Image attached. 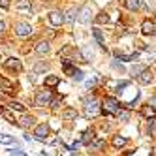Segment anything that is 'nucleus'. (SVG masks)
<instances>
[{
  "instance_id": "f257e3e1",
  "label": "nucleus",
  "mask_w": 156,
  "mask_h": 156,
  "mask_svg": "<svg viewBox=\"0 0 156 156\" xmlns=\"http://www.w3.org/2000/svg\"><path fill=\"white\" fill-rule=\"evenodd\" d=\"M119 109H120V105H119V100L117 98H105L104 102H102L104 115H117Z\"/></svg>"
},
{
  "instance_id": "f03ea898",
  "label": "nucleus",
  "mask_w": 156,
  "mask_h": 156,
  "mask_svg": "<svg viewBox=\"0 0 156 156\" xmlns=\"http://www.w3.org/2000/svg\"><path fill=\"white\" fill-rule=\"evenodd\" d=\"M51 100H53L51 90H40V92L36 94L34 104H36L38 107H43V105H49V104H51Z\"/></svg>"
},
{
  "instance_id": "7ed1b4c3",
  "label": "nucleus",
  "mask_w": 156,
  "mask_h": 156,
  "mask_svg": "<svg viewBox=\"0 0 156 156\" xmlns=\"http://www.w3.org/2000/svg\"><path fill=\"white\" fill-rule=\"evenodd\" d=\"M100 111V105H98V102L94 98H90V100H85V117L88 119V117H94L96 113Z\"/></svg>"
},
{
  "instance_id": "20e7f679",
  "label": "nucleus",
  "mask_w": 156,
  "mask_h": 156,
  "mask_svg": "<svg viewBox=\"0 0 156 156\" xmlns=\"http://www.w3.org/2000/svg\"><path fill=\"white\" fill-rule=\"evenodd\" d=\"M13 32H15L17 36H21V38H28L32 34V27L28 23H17L13 27Z\"/></svg>"
},
{
  "instance_id": "39448f33",
  "label": "nucleus",
  "mask_w": 156,
  "mask_h": 156,
  "mask_svg": "<svg viewBox=\"0 0 156 156\" xmlns=\"http://www.w3.org/2000/svg\"><path fill=\"white\" fill-rule=\"evenodd\" d=\"M4 68H8V70H13V72H21L23 70V64H21V60L19 58H8V60H4Z\"/></svg>"
},
{
  "instance_id": "423d86ee",
  "label": "nucleus",
  "mask_w": 156,
  "mask_h": 156,
  "mask_svg": "<svg viewBox=\"0 0 156 156\" xmlns=\"http://www.w3.org/2000/svg\"><path fill=\"white\" fill-rule=\"evenodd\" d=\"M34 136H36V139H40V141H45V137L49 136V126L45 124V122H43V124H38Z\"/></svg>"
},
{
  "instance_id": "0eeeda50",
  "label": "nucleus",
  "mask_w": 156,
  "mask_h": 156,
  "mask_svg": "<svg viewBox=\"0 0 156 156\" xmlns=\"http://www.w3.org/2000/svg\"><path fill=\"white\" fill-rule=\"evenodd\" d=\"M49 23L53 27H60L64 23V13L62 12H51L49 13Z\"/></svg>"
},
{
  "instance_id": "6e6552de",
  "label": "nucleus",
  "mask_w": 156,
  "mask_h": 156,
  "mask_svg": "<svg viewBox=\"0 0 156 156\" xmlns=\"http://www.w3.org/2000/svg\"><path fill=\"white\" fill-rule=\"evenodd\" d=\"M137 79H139V83H141V85H149V83L154 79V73H152L149 68H145V70L137 75Z\"/></svg>"
},
{
  "instance_id": "1a4fd4ad",
  "label": "nucleus",
  "mask_w": 156,
  "mask_h": 156,
  "mask_svg": "<svg viewBox=\"0 0 156 156\" xmlns=\"http://www.w3.org/2000/svg\"><path fill=\"white\" fill-rule=\"evenodd\" d=\"M0 88H2L6 94H9V96L15 92V85H13V83H9L6 77H0Z\"/></svg>"
},
{
  "instance_id": "9d476101",
  "label": "nucleus",
  "mask_w": 156,
  "mask_h": 156,
  "mask_svg": "<svg viewBox=\"0 0 156 156\" xmlns=\"http://www.w3.org/2000/svg\"><path fill=\"white\" fill-rule=\"evenodd\" d=\"M77 15H79V17H77V19H79V23H88V21H90V8H88V6L81 8Z\"/></svg>"
},
{
  "instance_id": "9b49d317",
  "label": "nucleus",
  "mask_w": 156,
  "mask_h": 156,
  "mask_svg": "<svg viewBox=\"0 0 156 156\" xmlns=\"http://www.w3.org/2000/svg\"><path fill=\"white\" fill-rule=\"evenodd\" d=\"M141 115H143L145 119H149V120H151V119L156 117V109H154L151 104H149V105H143V107H141Z\"/></svg>"
},
{
  "instance_id": "f8f14e48",
  "label": "nucleus",
  "mask_w": 156,
  "mask_h": 156,
  "mask_svg": "<svg viewBox=\"0 0 156 156\" xmlns=\"http://www.w3.org/2000/svg\"><path fill=\"white\" fill-rule=\"evenodd\" d=\"M141 32L143 34H154V23L151 19H145L141 23Z\"/></svg>"
},
{
  "instance_id": "ddd939ff",
  "label": "nucleus",
  "mask_w": 156,
  "mask_h": 156,
  "mask_svg": "<svg viewBox=\"0 0 156 156\" xmlns=\"http://www.w3.org/2000/svg\"><path fill=\"white\" fill-rule=\"evenodd\" d=\"M19 124L23 126V128H30V126H34L36 122H34V117H32V115H27V113H25L23 117L19 119Z\"/></svg>"
},
{
  "instance_id": "4468645a",
  "label": "nucleus",
  "mask_w": 156,
  "mask_h": 156,
  "mask_svg": "<svg viewBox=\"0 0 156 156\" xmlns=\"http://www.w3.org/2000/svg\"><path fill=\"white\" fill-rule=\"evenodd\" d=\"M124 6L132 12H137V9H143V2L141 0H124Z\"/></svg>"
},
{
  "instance_id": "2eb2a0df",
  "label": "nucleus",
  "mask_w": 156,
  "mask_h": 156,
  "mask_svg": "<svg viewBox=\"0 0 156 156\" xmlns=\"http://www.w3.org/2000/svg\"><path fill=\"white\" fill-rule=\"evenodd\" d=\"M0 115H2V117H4V119H6V120L9 122V124H19V120H17V119H15V117H13L12 113H9L8 109H4L2 105H0Z\"/></svg>"
},
{
  "instance_id": "dca6fc26",
  "label": "nucleus",
  "mask_w": 156,
  "mask_h": 156,
  "mask_svg": "<svg viewBox=\"0 0 156 156\" xmlns=\"http://www.w3.org/2000/svg\"><path fill=\"white\" fill-rule=\"evenodd\" d=\"M115 57H117V58H120V60H128V62H132V60H137V53L124 55V53H120V51H115Z\"/></svg>"
},
{
  "instance_id": "f3484780",
  "label": "nucleus",
  "mask_w": 156,
  "mask_h": 156,
  "mask_svg": "<svg viewBox=\"0 0 156 156\" xmlns=\"http://www.w3.org/2000/svg\"><path fill=\"white\" fill-rule=\"evenodd\" d=\"M49 49H51L49 41H40L38 45H36V53L38 55H45V53H49Z\"/></svg>"
},
{
  "instance_id": "a211bd4d",
  "label": "nucleus",
  "mask_w": 156,
  "mask_h": 156,
  "mask_svg": "<svg viewBox=\"0 0 156 156\" xmlns=\"http://www.w3.org/2000/svg\"><path fill=\"white\" fill-rule=\"evenodd\" d=\"M92 34H94V38H96V41H98V45L105 49V40H104L102 30H100V28H94V30H92Z\"/></svg>"
},
{
  "instance_id": "6ab92c4d",
  "label": "nucleus",
  "mask_w": 156,
  "mask_h": 156,
  "mask_svg": "<svg viewBox=\"0 0 156 156\" xmlns=\"http://www.w3.org/2000/svg\"><path fill=\"white\" fill-rule=\"evenodd\" d=\"M126 143H128V139H126V137H122V136H115V137H113V147H115V149L124 147Z\"/></svg>"
},
{
  "instance_id": "aec40b11",
  "label": "nucleus",
  "mask_w": 156,
  "mask_h": 156,
  "mask_svg": "<svg viewBox=\"0 0 156 156\" xmlns=\"http://www.w3.org/2000/svg\"><path fill=\"white\" fill-rule=\"evenodd\" d=\"M94 137H96L94 132H92V130H87V132L83 133V143H85V145H90V143L94 141Z\"/></svg>"
},
{
  "instance_id": "412c9836",
  "label": "nucleus",
  "mask_w": 156,
  "mask_h": 156,
  "mask_svg": "<svg viewBox=\"0 0 156 156\" xmlns=\"http://www.w3.org/2000/svg\"><path fill=\"white\" fill-rule=\"evenodd\" d=\"M58 83H60L58 75H49V77H45V87H57Z\"/></svg>"
},
{
  "instance_id": "4be33fe9",
  "label": "nucleus",
  "mask_w": 156,
  "mask_h": 156,
  "mask_svg": "<svg viewBox=\"0 0 156 156\" xmlns=\"http://www.w3.org/2000/svg\"><path fill=\"white\" fill-rule=\"evenodd\" d=\"M15 8L17 9H28V12H30V9H32V2H30V0H19V2L15 4Z\"/></svg>"
},
{
  "instance_id": "5701e85b",
  "label": "nucleus",
  "mask_w": 156,
  "mask_h": 156,
  "mask_svg": "<svg viewBox=\"0 0 156 156\" xmlns=\"http://www.w3.org/2000/svg\"><path fill=\"white\" fill-rule=\"evenodd\" d=\"M13 141H15L13 136H9V133H0V143L2 145H12Z\"/></svg>"
},
{
  "instance_id": "b1692460",
  "label": "nucleus",
  "mask_w": 156,
  "mask_h": 156,
  "mask_svg": "<svg viewBox=\"0 0 156 156\" xmlns=\"http://www.w3.org/2000/svg\"><path fill=\"white\" fill-rule=\"evenodd\" d=\"M62 68H64L66 75H73V72H75V68L70 64V60H62Z\"/></svg>"
},
{
  "instance_id": "393cba45",
  "label": "nucleus",
  "mask_w": 156,
  "mask_h": 156,
  "mask_svg": "<svg viewBox=\"0 0 156 156\" xmlns=\"http://www.w3.org/2000/svg\"><path fill=\"white\" fill-rule=\"evenodd\" d=\"M77 13H79V9H77V8H72L70 12H68V15L64 17V21H68V23H72V21L77 17Z\"/></svg>"
},
{
  "instance_id": "a878e982",
  "label": "nucleus",
  "mask_w": 156,
  "mask_h": 156,
  "mask_svg": "<svg viewBox=\"0 0 156 156\" xmlns=\"http://www.w3.org/2000/svg\"><path fill=\"white\" fill-rule=\"evenodd\" d=\"M9 109H12V111H21V113L27 111V107L23 104H19V102H12V104H9Z\"/></svg>"
},
{
  "instance_id": "bb28decb",
  "label": "nucleus",
  "mask_w": 156,
  "mask_h": 156,
  "mask_svg": "<svg viewBox=\"0 0 156 156\" xmlns=\"http://www.w3.org/2000/svg\"><path fill=\"white\" fill-rule=\"evenodd\" d=\"M47 68H49L47 62H38V64L34 66V72H36V73H41V72H45Z\"/></svg>"
},
{
  "instance_id": "cd10ccee",
  "label": "nucleus",
  "mask_w": 156,
  "mask_h": 156,
  "mask_svg": "<svg viewBox=\"0 0 156 156\" xmlns=\"http://www.w3.org/2000/svg\"><path fill=\"white\" fill-rule=\"evenodd\" d=\"M62 117H64V119H75V117H77V111H75V109H66L64 113H62Z\"/></svg>"
},
{
  "instance_id": "c85d7f7f",
  "label": "nucleus",
  "mask_w": 156,
  "mask_h": 156,
  "mask_svg": "<svg viewBox=\"0 0 156 156\" xmlns=\"http://www.w3.org/2000/svg\"><path fill=\"white\" fill-rule=\"evenodd\" d=\"M81 53H83V60H90V58L94 57V53H92L90 49H88V47H85V49H83Z\"/></svg>"
},
{
  "instance_id": "c756f323",
  "label": "nucleus",
  "mask_w": 156,
  "mask_h": 156,
  "mask_svg": "<svg viewBox=\"0 0 156 156\" xmlns=\"http://www.w3.org/2000/svg\"><path fill=\"white\" fill-rule=\"evenodd\" d=\"M96 23H100V25H104V23H109V17H107L105 13H100V15L96 17Z\"/></svg>"
},
{
  "instance_id": "7c9ffc66",
  "label": "nucleus",
  "mask_w": 156,
  "mask_h": 156,
  "mask_svg": "<svg viewBox=\"0 0 156 156\" xmlns=\"http://www.w3.org/2000/svg\"><path fill=\"white\" fill-rule=\"evenodd\" d=\"M117 117L122 119V120H128V111H126V109H119V111H117Z\"/></svg>"
},
{
  "instance_id": "2f4dec72",
  "label": "nucleus",
  "mask_w": 156,
  "mask_h": 156,
  "mask_svg": "<svg viewBox=\"0 0 156 156\" xmlns=\"http://www.w3.org/2000/svg\"><path fill=\"white\" fill-rule=\"evenodd\" d=\"M104 145H105V143H104L102 139H94V141L90 143V147H94V149H102Z\"/></svg>"
},
{
  "instance_id": "473e14b6",
  "label": "nucleus",
  "mask_w": 156,
  "mask_h": 156,
  "mask_svg": "<svg viewBox=\"0 0 156 156\" xmlns=\"http://www.w3.org/2000/svg\"><path fill=\"white\" fill-rule=\"evenodd\" d=\"M72 77H73V79H75V81H83V72H81V70H75Z\"/></svg>"
},
{
  "instance_id": "72a5a7b5",
  "label": "nucleus",
  "mask_w": 156,
  "mask_h": 156,
  "mask_svg": "<svg viewBox=\"0 0 156 156\" xmlns=\"http://www.w3.org/2000/svg\"><path fill=\"white\" fill-rule=\"evenodd\" d=\"M143 70H145L143 66H133V68H132V73H133V75H139Z\"/></svg>"
},
{
  "instance_id": "f704fd0d",
  "label": "nucleus",
  "mask_w": 156,
  "mask_h": 156,
  "mask_svg": "<svg viewBox=\"0 0 156 156\" xmlns=\"http://www.w3.org/2000/svg\"><path fill=\"white\" fill-rule=\"evenodd\" d=\"M9 156H25V152L17 149V151H9Z\"/></svg>"
},
{
  "instance_id": "c9c22d12",
  "label": "nucleus",
  "mask_w": 156,
  "mask_h": 156,
  "mask_svg": "<svg viewBox=\"0 0 156 156\" xmlns=\"http://www.w3.org/2000/svg\"><path fill=\"white\" fill-rule=\"evenodd\" d=\"M0 8H9V0H0Z\"/></svg>"
},
{
  "instance_id": "e433bc0d",
  "label": "nucleus",
  "mask_w": 156,
  "mask_h": 156,
  "mask_svg": "<svg viewBox=\"0 0 156 156\" xmlns=\"http://www.w3.org/2000/svg\"><path fill=\"white\" fill-rule=\"evenodd\" d=\"M113 68H115V70H120V72H124V68H122V66H120V64H119L117 60L113 62Z\"/></svg>"
},
{
  "instance_id": "4c0bfd02",
  "label": "nucleus",
  "mask_w": 156,
  "mask_h": 156,
  "mask_svg": "<svg viewBox=\"0 0 156 156\" xmlns=\"http://www.w3.org/2000/svg\"><path fill=\"white\" fill-rule=\"evenodd\" d=\"M4 28H6V23H4V21H0V34L4 32Z\"/></svg>"
}]
</instances>
